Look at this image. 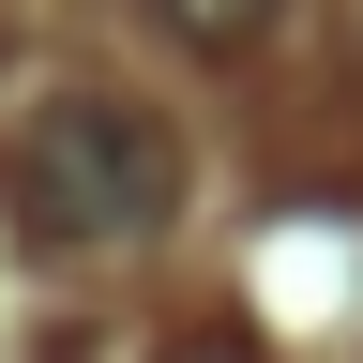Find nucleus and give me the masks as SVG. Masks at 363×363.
Here are the masks:
<instances>
[{"label": "nucleus", "instance_id": "1", "mask_svg": "<svg viewBox=\"0 0 363 363\" xmlns=\"http://www.w3.org/2000/svg\"><path fill=\"white\" fill-rule=\"evenodd\" d=\"M0 197L45 257H121L182 212V136L136 106V91H45L0 152Z\"/></svg>", "mask_w": 363, "mask_h": 363}, {"label": "nucleus", "instance_id": "2", "mask_svg": "<svg viewBox=\"0 0 363 363\" xmlns=\"http://www.w3.org/2000/svg\"><path fill=\"white\" fill-rule=\"evenodd\" d=\"M167 363H272V348H257V333H182Z\"/></svg>", "mask_w": 363, "mask_h": 363}]
</instances>
